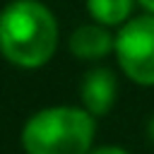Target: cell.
<instances>
[{
  "label": "cell",
  "instance_id": "3",
  "mask_svg": "<svg viewBox=\"0 0 154 154\" xmlns=\"http://www.w3.org/2000/svg\"><path fill=\"white\" fill-rule=\"evenodd\" d=\"M118 63L125 75L140 84H154V14H142L116 36Z\"/></svg>",
  "mask_w": 154,
  "mask_h": 154
},
{
  "label": "cell",
  "instance_id": "2",
  "mask_svg": "<svg viewBox=\"0 0 154 154\" xmlns=\"http://www.w3.org/2000/svg\"><path fill=\"white\" fill-rule=\"evenodd\" d=\"M94 118L75 106H53L34 113L24 130L26 154H89L94 140Z\"/></svg>",
  "mask_w": 154,
  "mask_h": 154
},
{
  "label": "cell",
  "instance_id": "5",
  "mask_svg": "<svg viewBox=\"0 0 154 154\" xmlns=\"http://www.w3.org/2000/svg\"><path fill=\"white\" fill-rule=\"evenodd\" d=\"M113 46H116L113 36L99 24H82L70 36V51L84 60H96L106 55Z\"/></svg>",
  "mask_w": 154,
  "mask_h": 154
},
{
  "label": "cell",
  "instance_id": "4",
  "mask_svg": "<svg viewBox=\"0 0 154 154\" xmlns=\"http://www.w3.org/2000/svg\"><path fill=\"white\" fill-rule=\"evenodd\" d=\"M116 91H118L116 75L108 67H94L82 79V101L87 111L94 116H101L113 106Z\"/></svg>",
  "mask_w": 154,
  "mask_h": 154
},
{
  "label": "cell",
  "instance_id": "8",
  "mask_svg": "<svg viewBox=\"0 0 154 154\" xmlns=\"http://www.w3.org/2000/svg\"><path fill=\"white\" fill-rule=\"evenodd\" d=\"M147 135H149V140L154 142V116L149 118V123H147Z\"/></svg>",
  "mask_w": 154,
  "mask_h": 154
},
{
  "label": "cell",
  "instance_id": "9",
  "mask_svg": "<svg viewBox=\"0 0 154 154\" xmlns=\"http://www.w3.org/2000/svg\"><path fill=\"white\" fill-rule=\"evenodd\" d=\"M140 2H142V7H147V10L154 14V0H140Z\"/></svg>",
  "mask_w": 154,
  "mask_h": 154
},
{
  "label": "cell",
  "instance_id": "6",
  "mask_svg": "<svg viewBox=\"0 0 154 154\" xmlns=\"http://www.w3.org/2000/svg\"><path fill=\"white\" fill-rule=\"evenodd\" d=\"M89 12L103 22V24H118L123 22L130 10H132V0H87Z\"/></svg>",
  "mask_w": 154,
  "mask_h": 154
},
{
  "label": "cell",
  "instance_id": "1",
  "mask_svg": "<svg viewBox=\"0 0 154 154\" xmlns=\"http://www.w3.org/2000/svg\"><path fill=\"white\" fill-rule=\"evenodd\" d=\"M58 43L53 12L38 0H14L0 12V51L22 67L43 65Z\"/></svg>",
  "mask_w": 154,
  "mask_h": 154
},
{
  "label": "cell",
  "instance_id": "7",
  "mask_svg": "<svg viewBox=\"0 0 154 154\" xmlns=\"http://www.w3.org/2000/svg\"><path fill=\"white\" fill-rule=\"evenodd\" d=\"M89 154H128V152L120 149V147H99V149H94Z\"/></svg>",
  "mask_w": 154,
  "mask_h": 154
}]
</instances>
